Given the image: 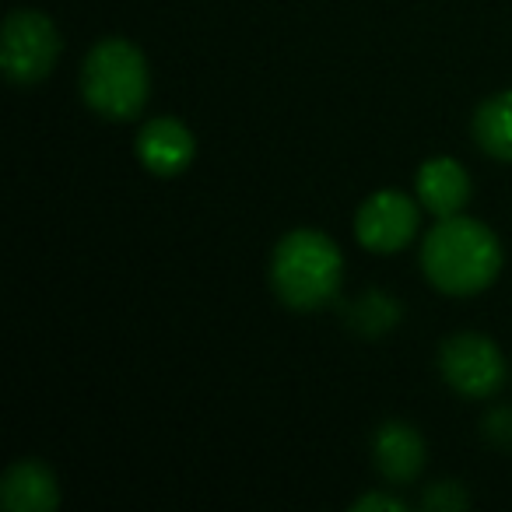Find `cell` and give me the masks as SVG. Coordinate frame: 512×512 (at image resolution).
Listing matches in <instances>:
<instances>
[{"label":"cell","mask_w":512,"mask_h":512,"mask_svg":"<svg viewBox=\"0 0 512 512\" xmlns=\"http://www.w3.org/2000/svg\"><path fill=\"white\" fill-rule=\"evenodd\" d=\"M0 502L11 512H50L60 505V484L46 463L18 460L0 481Z\"/></svg>","instance_id":"10"},{"label":"cell","mask_w":512,"mask_h":512,"mask_svg":"<svg viewBox=\"0 0 512 512\" xmlns=\"http://www.w3.org/2000/svg\"><path fill=\"white\" fill-rule=\"evenodd\" d=\"M151 95V71L141 46L109 36L88 50L81 64V99L99 116L127 123L141 116Z\"/></svg>","instance_id":"3"},{"label":"cell","mask_w":512,"mask_h":512,"mask_svg":"<svg viewBox=\"0 0 512 512\" xmlns=\"http://www.w3.org/2000/svg\"><path fill=\"white\" fill-rule=\"evenodd\" d=\"M474 141L484 155L512 162V88L495 92L474 113Z\"/></svg>","instance_id":"11"},{"label":"cell","mask_w":512,"mask_h":512,"mask_svg":"<svg viewBox=\"0 0 512 512\" xmlns=\"http://www.w3.org/2000/svg\"><path fill=\"white\" fill-rule=\"evenodd\" d=\"M344 281L341 246L320 228H292L271 253V288L288 309L313 313L337 299Z\"/></svg>","instance_id":"2"},{"label":"cell","mask_w":512,"mask_h":512,"mask_svg":"<svg viewBox=\"0 0 512 512\" xmlns=\"http://www.w3.org/2000/svg\"><path fill=\"white\" fill-rule=\"evenodd\" d=\"M60 50H64V43H60V29L50 15L36 8H18L8 15L4 36H0V67H4L8 81L39 85L57 67Z\"/></svg>","instance_id":"4"},{"label":"cell","mask_w":512,"mask_h":512,"mask_svg":"<svg viewBox=\"0 0 512 512\" xmlns=\"http://www.w3.org/2000/svg\"><path fill=\"white\" fill-rule=\"evenodd\" d=\"M400 320V306L393 299H386L383 292H369L355 309H351V323L365 334H383Z\"/></svg>","instance_id":"12"},{"label":"cell","mask_w":512,"mask_h":512,"mask_svg":"<svg viewBox=\"0 0 512 512\" xmlns=\"http://www.w3.org/2000/svg\"><path fill=\"white\" fill-rule=\"evenodd\" d=\"M421 271L435 292L470 299L495 285L502 271V242L484 221L449 214L421 239Z\"/></svg>","instance_id":"1"},{"label":"cell","mask_w":512,"mask_h":512,"mask_svg":"<svg viewBox=\"0 0 512 512\" xmlns=\"http://www.w3.org/2000/svg\"><path fill=\"white\" fill-rule=\"evenodd\" d=\"M193 155H197V137L176 116H155L137 134V158L155 176H179L190 169Z\"/></svg>","instance_id":"7"},{"label":"cell","mask_w":512,"mask_h":512,"mask_svg":"<svg viewBox=\"0 0 512 512\" xmlns=\"http://www.w3.org/2000/svg\"><path fill=\"white\" fill-rule=\"evenodd\" d=\"M421 225V200L400 190H376L355 214V239L372 253H400Z\"/></svg>","instance_id":"6"},{"label":"cell","mask_w":512,"mask_h":512,"mask_svg":"<svg viewBox=\"0 0 512 512\" xmlns=\"http://www.w3.org/2000/svg\"><path fill=\"white\" fill-rule=\"evenodd\" d=\"M372 460L390 484H414L425 470V439L411 421H383L372 435Z\"/></svg>","instance_id":"8"},{"label":"cell","mask_w":512,"mask_h":512,"mask_svg":"<svg viewBox=\"0 0 512 512\" xmlns=\"http://www.w3.org/2000/svg\"><path fill=\"white\" fill-rule=\"evenodd\" d=\"M351 509H355V512H372V509L407 512V502L400 495H393V491H369V495L355 498V502H351Z\"/></svg>","instance_id":"15"},{"label":"cell","mask_w":512,"mask_h":512,"mask_svg":"<svg viewBox=\"0 0 512 512\" xmlns=\"http://www.w3.org/2000/svg\"><path fill=\"white\" fill-rule=\"evenodd\" d=\"M484 435H488L491 446L512 449V407L502 404L484 418Z\"/></svg>","instance_id":"14"},{"label":"cell","mask_w":512,"mask_h":512,"mask_svg":"<svg viewBox=\"0 0 512 512\" xmlns=\"http://www.w3.org/2000/svg\"><path fill=\"white\" fill-rule=\"evenodd\" d=\"M439 372L449 390L467 400H488L505 383V355L488 334L463 330L442 341L439 348Z\"/></svg>","instance_id":"5"},{"label":"cell","mask_w":512,"mask_h":512,"mask_svg":"<svg viewBox=\"0 0 512 512\" xmlns=\"http://www.w3.org/2000/svg\"><path fill=\"white\" fill-rule=\"evenodd\" d=\"M418 200L428 214L435 218H449V214H463V207L470 204V176L456 158H428L418 169Z\"/></svg>","instance_id":"9"},{"label":"cell","mask_w":512,"mask_h":512,"mask_svg":"<svg viewBox=\"0 0 512 512\" xmlns=\"http://www.w3.org/2000/svg\"><path fill=\"white\" fill-rule=\"evenodd\" d=\"M421 505L432 512H463L470 505V495L463 491V484L456 481H439L421 495Z\"/></svg>","instance_id":"13"}]
</instances>
